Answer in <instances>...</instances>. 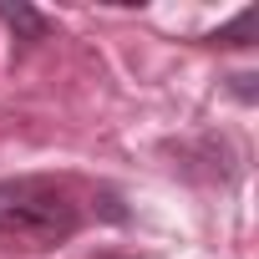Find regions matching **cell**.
Masks as SVG:
<instances>
[{
  "instance_id": "cell-2",
  "label": "cell",
  "mask_w": 259,
  "mask_h": 259,
  "mask_svg": "<svg viewBox=\"0 0 259 259\" xmlns=\"http://www.w3.org/2000/svg\"><path fill=\"white\" fill-rule=\"evenodd\" d=\"M0 21H6L11 31H21L26 41H41L46 36V16L31 11V6H6V0H0Z\"/></svg>"
},
{
  "instance_id": "cell-3",
  "label": "cell",
  "mask_w": 259,
  "mask_h": 259,
  "mask_svg": "<svg viewBox=\"0 0 259 259\" xmlns=\"http://www.w3.org/2000/svg\"><path fill=\"white\" fill-rule=\"evenodd\" d=\"M254 21H259V11H244L234 26L213 31V46H249V36H254Z\"/></svg>"
},
{
  "instance_id": "cell-1",
  "label": "cell",
  "mask_w": 259,
  "mask_h": 259,
  "mask_svg": "<svg viewBox=\"0 0 259 259\" xmlns=\"http://www.w3.org/2000/svg\"><path fill=\"white\" fill-rule=\"evenodd\" d=\"M81 213L66 183L21 173V178H0V239L21 244V249H51L76 234Z\"/></svg>"
}]
</instances>
